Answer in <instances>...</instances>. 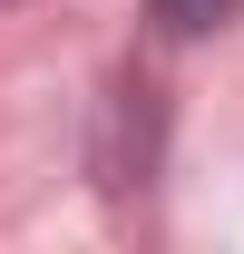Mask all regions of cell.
Masks as SVG:
<instances>
[{
    "mask_svg": "<svg viewBox=\"0 0 244 254\" xmlns=\"http://www.w3.org/2000/svg\"><path fill=\"white\" fill-rule=\"evenodd\" d=\"M235 10H244V0H147V20L166 39H205V30H225Z\"/></svg>",
    "mask_w": 244,
    "mask_h": 254,
    "instance_id": "1",
    "label": "cell"
}]
</instances>
